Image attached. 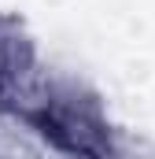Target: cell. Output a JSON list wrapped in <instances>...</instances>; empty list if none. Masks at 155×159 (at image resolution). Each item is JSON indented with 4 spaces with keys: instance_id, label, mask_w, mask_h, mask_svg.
Instances as JSON below:
<instances>
[{
    "instance_id": "obj_1",
    "label": "cell",
    "mask_w": 155,
    "mask_h": 159,
    "mask_svg": "<svg viewBox=\"0 0 155 159\" xmlns=\"http://www.w3.org/2000/svg\"><path fill=\"white\" fill-rule=\"evenodd\" d=\"M26 119L37 126L44 137H52L59 148L74 152L81 159H115L111 133L92 104L74 96H44L33 107H26Z\"/></svg>"
},
{
    "instance_id": "obj_2",
    "label": "cell",
    "mask_w": 155,
    "mask_h": 159,
    "mask_svg": "<svg viewBox=\"0 0 155 159\" xmlns=\"http://www.w3.org/2000/svg\"><path fill=\"white\" fill-rule=\"evenodd\" d=\"M4 74H7V70H4V56H0V78H4Z\"/></svg>"
}]
</instances>
